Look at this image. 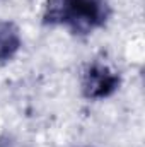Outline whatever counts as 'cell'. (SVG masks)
<instances>
[{
    "label": "cell",
    "instance_id": "7a4b0ae2",
    "mask_svg": "<svg viewBox=\"0 0 145 147\" xmlns=\"http://www.w3.org/2000/svg\"><path fill=\"white\" fill-rule=\"evenodd\" d=\"M119 86V75L111 72L104 65H91L84 74L82 89L89 99H103L111 96Z\"/></svg>",
    "mask_w": 145,
    "mask_h": 147
},
{
    "label": "cell",
    "instance_id": "3957f363",
    "mask_svg": "<svg viewBox=\"0 0 145 147\" xmlns=\"http://www.w3.org/2000/svg\"><path fill=\"white\" fill-rule=\"evenodd\" d=\"M21 48V33L12 21H0V62L10 60Z\"/></svg>",
    "mask_w": 145,
    "mask_h": 147
},
{
    "label": "cell",
    "instance_id": "6da1fadb",
    "mask_svg": "<svg viewBox=\"0 0 145 147\" xmlns=\"http://www.w3.org/2000/svg\"><path fill=\"white\" fill-rule=\"evenodd\" d=\"M108 19L104 0H48L44 10L46 24L67 26L77 34H87Z\"/></svg>",
    "mask_w": 145,
    "mask_h": 147
}]
</instances>
